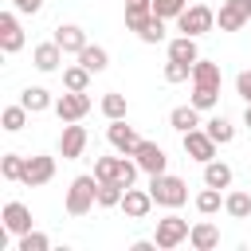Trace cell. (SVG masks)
Returning a JSON list of instances; mask_svg holds the SVG:
<instances>
[{"mask_svg": "<svg viewBox=\"0 0 251 251\" xmlns=\"http://www.w3.org/2000/svg\"><path fill=\"white\" fill-rule=\"evenodd\" d=\"M149 196H153V204H161V208H180V204L188 200V184H184L180 176L157 173V176H149Z\"/></svg>", "mask_w": 251, "mask_h": 251, "instance_id": "6da1fadb", "label": "cell"}, {"mask_svg": "<svg viewBox=\"0 0 251 251\" xmlns=\"http://www.w3.org/2000/svg\"><path fill=\"white\" fill-rule=\"evenodd\" d=\"M98 204V176H75L67 188V212L71 216H86Z\"/></svg>", "mask_w": 251, "mask_h": 251, "instance_id": "7a4b0ae2", "label": "cell"}, {"mask_svg": "<svg viewBox=\"0 0 251 251\" xmlns=\"http://www.w3.org/2000/svg\"><path fill=\"white\" fill-rule=\"evenodd\" d=\"M212 24H216V12H212L208 4H192V8H184V12L176 16L180 35H204V31H212Z\"/></svg>", "mask_w": 251, "mask_h": 251, "instance_id": "3957f363", "label": "cell"}, {"mask_svg": "<svg viewBox=\"0 0 251 251\" xmlns=\"http://www.w3.org/2000/svg\"><path fill=\"white\" fill-rule=\"evenodd\" d=\"M55 114H59V122H82V118L90 114V94H86V90H67V94H59V98H55Z\"/></svg>", "mask_w": 251, "mask_h": 251, "instance_id": "277c9868", "label": "cell"}, {"mask_svg": "<svg viewBox=\"0 0 251 251\" xmlns=\"http://www.w3.org/2000/svg\"><path fill=\"white\" fill-rule=\"evenodd\" d=\"M188 220H180V216H165V220H157V247L161 251H173V247H180L184 239H188Z\"/></svg>", "mask_w": 251, "mask_h": 251, "instance_id": "5b68a950", "label": "cell"}, {"mask_svg": "<svg viewBox=\"0 0 251 251\" xmlns=\"http://www.w3.org/2000/svg\"><path fill=\"white\" fill-rule=\"evenodd\" d=\"M184 153L192 157V161H200V165H208V161H216V141H212V133L208 129H188L184 133Z\"/></svg>", "mask_w": 251, "mask_h": 251, "instance_id": "8992f818", "label": "cell"}, {"mask_svg": "<svg viewBox=\"0 0 251 251\" xmlns=\"http://www.w3.org/2000/svg\"><path fill=\"white\" fill-rule=\"evenodd\" d=\"M106 137H110V145H114L122 157H133V149L141 145V137L133 133V126H126V118H114L110 129H106Z\"/></svg>", "mask_w": 251, "mask_h": 251, "instance_id": "52a82bcc", "label": "cell"}, {"mask_svg": "<svg viewBox=\"0 0 251 251\" xmlns=\"http://www.w3.org/2000/svg\"><path fill=\"white\" fill-rule=\"evenodd\" d=\"M20 47H24V27H20L16 12H0V51L16 55Z\"/></svg>", "mask_w": 251, "mask_h": 251, "instance_id": "ba28073f", "label": "cell"}, {"mask_svg": "<svg viewBox=\"0 0 251 251\" xmlns=\"http://www.w3.org/2000/svg\"><path fill=\"white\" fill-rule=\"evenodd\" d=\"M133 157H137V165H141V173H149V176H157V173H165V149L157 145V141H141L137 149H133Z\"/></svg>", "mask_w": 251, "mask_h": 251, "instance_id": "9c48e42d", "label": "cell"}, {"mask_svg": "<svg viewBox=\"0 0 251 251\" xmlns=\"http://www.w3.org/2000/svg\"><path fill=\"white\" fill-rule=\"evenodd\" d=\"M55 176V157H27V165H24V184L27 188H39V184H47Z\"/></svg>", "mask_w": 251, "mask_h": 251, "instance_id": "30bf717a", "label": "cell"}, {"mask_svg": "<svg viewBox=\"0 0 251 251\" xmlns=\"http://www.w3.org/2000/svg\"><path fill=\"white\" fill-rule=\"evenodd\" d=\"M82 149H86V129L75 126V122H67V126H63V137H59V153H63V161L82 157Z\"/></svg>", "mask_w": 251, "mask_h": 251, "instance_id": "8fae6325", "label": "cell"}, {"mask_svg": "<svg viewBox=\"0 0 251 251\" xmlns=\"http://www.w3.org/2000/svg\"><path fill=\"white\" fill-rule=\"evenodd\" d=\"M118 208H122V212H126L129 220H145V216H149V208H153V196H149V188L141 192V188H133V184H129Z\"/></svg>", "mask_w": 251, "mask_h": 251, "instance_id": "7c38bea8", "label": "cell"}, {"mask_svg": "<svg viewBox=\"0 0 251 251\" xmlns=\"http://www.w3.org/2000/svg\"><path fill=\"white\" fill-rule=\"evenodd\" d=\"M4 227H8L12 235H24V231H31V212H27V204H20V200H8V204H4Z\"/></svg>", "mask_w": 251, "mask_h": 251, "instance_id": "4fadbf2b", "label": "cell"}, {"mask_svg": "<svg viewBox=\"0 0 251 251\" xmlns=\"http://www.w3.org/2000/svg\"><path fill=\"white\" fill-rule=\"evenodd\" d=\"M55 43H59L67 55H78V51L86 47V31H82L78 24H59V27H55Z\"/></svg>", "mask_w": 251, "mask_h": 251, "instance_id": "5bb4252c", "label": "cell"}, {"mask_svg": "<svg viewBox=\"0 0 251 251\" xmlns=\"http://www.w3.org/2000/svg\"><path fill=\"white\" fill-rule=\"evenodd\" d=\"M188 243H192L196 251H216V247H220V227H216V224H208V220H200V224H192Z\"/></svg>", "mask_w": 251, "mask_h": 251, "instance_id": "9a60e30c", "label": "cell"}, {"mask_svg": "<svg viewBox=\"0 0 251 251\" xmlns=\"http://www.w3.org/2000/svg\"><path fill=\"white\" fill-rule=\"evenodd\" d=\"M216 24H220V31H239V27L247 24V12H243L235 0H224L220 12H216Z\"/></svg>", "mask_w": 251, "mask_h": 251, "instance_id": "2e32d148", "label": "cell"}, {"mask_svg": "<svg viewBox=\"0 0 251 251\" xmlns=\"http://www.w3.org/2000/svg\"><path fill=\"white\" fill-rule=\"evenodd\" d=\"M63 55H67V51H63V47H59V43L51 39V43H39V47L31 51V63H35L39 71H59Z\"/></svg>", "mask_w": 251, "mask_h": 251, "instance_id": "e0dca14e", "label": "cell"}, {"mask_svg": "<svg viewBox=\"0 0 251 251\" xmlns=\"http://www.w3.org/2000/svg\"><path fill=\"white\" fill-rule=\"evenodd\" d=\"M192 86H212V90H220V63L196 59V63H192Z\"/></svg>", "mask_w": 251, "mask_h": 251, "instance_id": "ac0fdd59", "label": "cell"}, {"mask_svg": "<svg viewBox=\"0 0 251 251\" xmlns=\"http://www.w3.org/2000/svg\"><path fill=\"white\" fill-rule=\"evenodd\" d=\"M169 126L176 129V133H188V129H196L200 126V110L188 102V106H176L173 114H169Z\"/></svg>", "mask_w": 251, "mask_h": 251, "instance_id": "d6986e66", "label": "cell"}, {"mask_svg": "<svg viewBox=\"0 0 251 251\" xmlns=\"http://www.w3.org/2000/svg\"><path fill=\"white\" fill-rule=\"evenodd\" d=\"M169 59H180V63H196L200 51H196V35H180L169 43Z\"/></svg>", "mask_w": 251, "mask_h": 251, "instance_id": "ffe728a7", "label": "cell"}, {"mask_svg": "<svg viewBox=\"0 0 251 251\" xmlns=\"http://www.w3.org/2000/svg\"><path fill=\"white\" fill-rule=\"evenodd\" d=\"M78 63H82L90 75H98V71L110 67V55H106V47H90V43H86V47L78 51Z\"/></svg>", "mask_w": 251, "mask_h": 251, "instance_id": "44dd1931", "label": "cell"}, {"mask_svg": "<svg viewBox=\"0 0 251 251\" xmlns=\"http://www.w3.org/2000/svg\"><path fill=\"white\" fill-rule=\"evenodd\" d=\"M20 102H24L31 114H43L47 106H55V102H51V90H43V86H27V90L20 94Z\"/></svg>", "mask_w": 251, "mask_h": 251, "instance_id": "7402d4cb", "label": "cell"}, {"mask_svg": "<svg viewBox=\"0 0 251 251\" xmlns=\"http://www.w3.org/2000/svg\"><path fill=\"white\" fill-rule=\"evenodd\" d=\"M204 184H212V188H227V184H231V165H224V161H208V165H204Z\"/></svg>", "mask_w": 251, "mask_h": 251, "instance_id": "603a6c76", "label": "cell"}, {"mask_svg": "<svg viewBox=\"0 0 251 251\" xmlns=\"http://www.w3.org/2000/svg\"><path fill=\"white\" fill-rule=\"evenodd\" d=\"M126 196V184L122 180H98V204L102 208H118Z\"/></svg>", "mask_w": 251, "mask_h": 251, "instance_id": "cb8c5ba5", "label": "cell"}, {"mask_svg": "<svg viewBox=\"0 0 251 251\" xmlns=\"http://www.w3.org/2000/svg\"><path fill=\"white\" fill-rule=\"evenodd\" d=\"M137 35H141V43H161L165 39V20L153 12V16H145V24L137 27Z\"/></svg>", "mask_w": 251, "mask_h": 251, "instance_id": "d4e9b609", "label": "cell"}, {"mask_svg": "<svg viewBox=\"0 0 251 251\" xmlns=\"http://www.w3.org/2000/svg\"><path fill=\"white\" fill-rule=\"evenodd\" d=\"M204 129L212 133V141H216V145H227V141L235 137V126H231L224 114H220V118H212V122H204Z\"/></svg>", "mask_w": 251, "mask_h": 251, "instance_id": "484cf974", "label": "cell"}, {"mask_svg": "<svg viewBox=\"0 0 251 251\" xmlns=\"http://www.w3.org/2000/svg\"><path fill=\"white\" fill-rule=\"evenodd\" d=\"M24 165H27V161H24L20 153H4V157H0V176H4V180H24Z\"/></svg>", "mask_w": 251, "mask_h": 251, "instance_id": "4316f807", "label": "cell"}, {"mask_svg": "<svg viewBox=\"0 0 251 251\" xmlns=\"http://www.w3.org/2000/svg\"><path fill=\"white\" fill-rule=\"evenodd\" d=\"M63 86H67V90H86V86H90V71H86L82 63H78V67H67V71H63Z\"/></svg>", "mask_w": 251, "mask_h": 251, "instance_id": "83f0119b", "label": "cell"}, {"mask_svg": "<svg viewBox=\"0 0 251 251\" xmlns=\"http://www.w3.org/2000/svg\"><path fill=\"white\" fill-rule=\"evenodd\" d=\"M224 208H227V216L247 220V216H251V196H247V192H231V196L224 200Z\"/></svg>", "mask_w": 251, "mask_h": 251, "instance_id": "f1b7e54d", "label": "cell"}, {"mask_svg": "<svg viewBox=\"0 0 251 251\" xmlns=\"http://www.w3.org/2000/svg\"><path fill=\"white\" fill-rule=\"evenodd\" d=\"M27 114H31V110H27L24 102H20V106H8L0 122H4V129H8V133H16V129H24V122H27Z\"/></svg>", "mask_w": 251, "mask_h": 251, "instance_id": "f546056e", "label": "cell"}, {"mask_svg": "<svg viewBox=\"0 0 251 251\" xmlns=\"http://www.w3.org/2000/svg\"><path fill=\"white\" fill-rule=\"evenodd\" d=\"M220 204H224V200H220V188H212V184H208V188L196 196V212H200V216H212V212H220Z\"/></svg>", "mask_w": 251, "mask_h": 251, "instance_id": "4dcf8cb0", "label": "cell"}, {"mask_svg": "<svg viewBox=\"0 0 251 251\" xmlns=\"http://www.w3.org/2000/svg\"><path fill=\"white\" fill-rule=\"evenodd\" d=\"M196 110H212L216 102H220V90H212V86H192V98H188Z\"/></svg>", "mask_w": 251, "mask_h": 251, "instance_id": "1f68e13d", "label": "cell"}, {"mask_svg": "<svg viewBox=\"0 0 251 251\" xmlns=\"http://www.w3.org/2000/svg\"><path fill=\"white\" fill-rule=\"evenodd\" d=\"M102 114L114 122V118H126V94H118V90H110L106 98H102Z\"/></svg>", "mask_w": 251, "mask_h": 251, "instance_id": "d6a6232c", "label": "cell"}, {"mask_svg": "<svg viewBox=\"0 0 251 251\" xmlns=\"http://www.w3.org/2000/svg\"><path fill=\"white\" fill-rule=\"evenodd\" d=\"M118 169H122V157H98L94 161V176L98 180H118Z\"/></svg>", "mask_w": 251, "mask_h": 251, "instance_id": "836d02e7", "label": "cell"}, {"mask_svg": "<svg viewBox=\"0 0 251 251\" xmlns=\"http://www.w3.org/2000/svg\"><path fill=\"white\" fill-rule=\"evenodd\" d=\"M184 78H192V63L169 59V63H165V82H184Z\"/></svg>", "mask_w": 251, "mask_h": 251, "instance_id": "e575fe53", "label": "cell"}, {"mask_svg": "<svg viewBox=\"0 0 251 251\" xmlns=\"http://www.w3.org/2000/svg\"><path fill=\"white\" fill-rule=\"evenodd\" d=\"M184 8H188V0H153V12H157L161 20H176Z\"/></svg>", "mask_w": 251, "mask_h": 251, "instance_id": "d590c367", "label": "cell"}, {"mask_svg": "<svg viewBox=\"0 0 251 251\" xmlns=\"http://www.w3.org/2000/svg\"><path fill=\"white\" fill-rule=\"evenodd\" d=\"M47 247H51V239L43 231H24L20 235V251H47Z\"/></svg>", "mask_w": 251, "mask_h": 251, "instance_id": "8d00e7d4", "label": "cell"}, {"mask_svg": "<svg viewBox=\"0 0 251 251\" xmlns=\"http://www.w3.org/2000/svg\"><path fill=\"white\" fill-rule=\"evenodd\" d=\"M137 169H141V165H137V161H126V157H122V169H118V180H122V184H126V188H129V184H133V180H137Z\"/></svg>", "mask_w": 251, "mask_h": 251, "instance_id": "74e56055", "label": "cell"}, {"mask_svg": "<svg viewBox=\"0 0 251 251\" xmlns=\"http://www.w3.org/2000/svg\"><path fill=\"white\" fill-rule=\"evenodd\" d=\"M235 90H239L243 102H251V71H239L235 75Z\"/></svg>", "mask_w": 251, "mask_h": 251, "instance_id": "f35d334b", "label": "cell"}, {"mask_svg": "<svg viewBox=\"0 0 251 251\" xmlns=\"http://www.w3.org/2000/svg\"><path fill=\"white\" fill-rule=\"evenodd\" d=\"M12 8H16V12H24V16H35V12L43 8V0H12Z\"/></svg>", "mask_w": 251, "mask_h": 251, "instance_id": "ab89813d", "label": "cell"}, {"mask_svg": "<svg viewBox=\"0 0 251 251\" xmlns=\"http://www.w3.org/2000/svg\"><path fill=\"white\" fill-rule=\"evenodd\" d=\"M153 247H157V239H137L133 243V251H153Z\"/></svg>", "mask_w": 251, "mask_h": 251, "instance_id": "60d3db41", "label": "cell"}, {"mask_svg": "<svg viewBox=\"0 0 251 251\" xmlns=\"http://www.w3.org/2000/svg\"><path fill=\"white\" fill-rule=\"evenodd\" d=\"M243 126L251 129V102H247V110H243Z\"/></svg>", "mask_w": 251, "mask_h": 251, "instance_id": "b9f144b4", "label": "cell"}, {"mask_svg": "<svg viewBox=\"0 0 251 251\" xmlns=\"http://www.w3.org/2000/svg\"><path fill=\"white\" fill-rule=\"evenodd\" d=\"M235 4H239V8L247 12V20H251V0H235Z\"/></svg>", "mask_w": 251, "mask_h": 251, "instance_id": "7bdbcfd3", "label": "cell"}]
</instances>
